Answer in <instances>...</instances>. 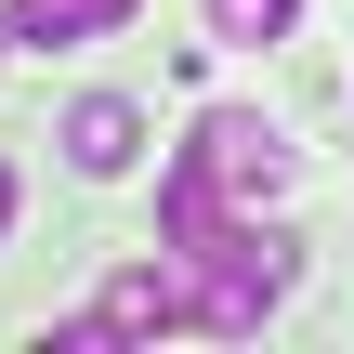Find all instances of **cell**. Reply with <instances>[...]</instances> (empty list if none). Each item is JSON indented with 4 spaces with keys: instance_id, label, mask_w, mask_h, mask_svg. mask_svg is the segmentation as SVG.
<instances>
[{
    "instance_id": "52a82bcc",
    "label": "cell",
    "mask_w": 354,
    "mask_h": 354,
    "mask_svg": "<svg viewBox=\"0 0 354 354\" xmlns=\"http://www.w3.org/2000/svg\"><path fill=\"white\" fill-rule=\"evenodd\" d=\"M0 236H13V158H0Z\"/></svg>"
},
{
    "instance_id": "7a4b0ae2",
    "label": "cell",
    "mask_w": 354,
    "mask_h": 354,
    "mask_svg": "<svg viewBox=\"0 0 354 354\" xmlns=\"http://www.w3.org/2000/svg\"><path fill=\"white\" fill-rule=\"evenodd\" d=\"M197 158L223 171V197H236V210L289 197V171H302V158H289V131H276L263 105H210V118H197Z\"/></svg>"
},
{
    "instance_id": "5b68a950",
    "label": "cell",
    "mask_w": 354,
    "mask_h": 354,
    "mask_svg": "<svg viewBox=\"0 0 354 354\" xmlns=\"http://www.w3.org/2000/svg\"><path fill=\"white\" fill-rule=\"evenodd\" d=\"M145 0H13L0 13V39L13 53H79V39H105V26H131Z\"/></svg>"
},
{
    "instance_id": "6da1fadb",
    "label": "cell",
    "mask_w": 354,
    "mask_h": 354,
    "mask_svg": "<svg viewBox=\"0 0 354 354\" xmlns=\"http://www.w3.org/2000/svg\"><path fill=\"white\" fill-rule=\"evenodd\" d=\"M184 276H197V328H263V315L302 289V236L236 223V236H223V250H197Z\"/></svg>"
},
{
    "instance_id": "3957f363",
    "label": "cell",
    "mask_w": 354,
    "mask_h": 354,
    "mask_svg": "<svg viewBox=\"0 0 354 354\" xmlns=\"http://www.w3.org/2000/svg\"><path fill=\"white\" fill-rule=\"evenodd\" d=\"M92 328H105V342H145V328H197V276H184V263H131V276H105Z\"/></svg>"
},
{
    "instance_id": "8992f818",
    "label": "cell",
    "mask_w": 354,
    "mask_h": 354,
    "mask_svg": "<svg viewBox=\"0 0 354 354\" xmlns=\"http://www.w3.org/2000/svg\"><path fill=\"white\" fill-rule=\"evenodd\" d=\"M289 26H302V0H210V39H236V53H263Z\"/></svg>"
},
{
    "instance_id": "277c9868",
    "label": "cell",
    "mask_w": 354,
    "mask_h": 354,
    "mask_svg": "<svg viewBox=\"0 0 354 354\" xmlns=\"http://www.w3.org/2000/svg\"><path fill=\"white\" fill-rule=\"evenodd\" d=\"M53 145H66V171H92V184H118V171H131V145H145V118H131L118 92H79Z\"/></svg>"
}]
</instances>
